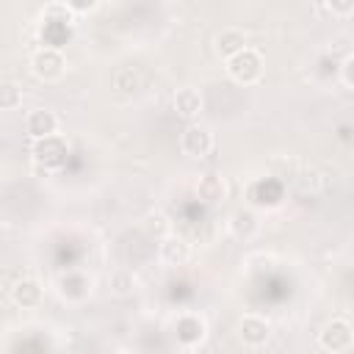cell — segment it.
Here are the masks:
<instances>
[{
    "mask_svg": "<svg viewBox=\"0 0 354 354\" xmlns=\"http://www.w3.org/2000/svg\"><path fill=\"white\" fill-rule=\"evenodd\" d=\"M41 36H44V47H55V50H61V47L66 44V39H69V17H61L58 22L44 19V30H41Z\"/></svg>",
    "mask_w": 354,
    "mask_h": 354,
    "instance_id": "9a60e30c",
    "label": "cell"
},
{
    "mask_svg": "<svg viewBox=\"0 0 354 354\" xmlns=\"http://www.w3.org/2000/svg\"><path fill=\"white\" fill-rule=\"evenodd\" d=\"M224 66H227V75H230L235 83H241V86H252V83H257L260 75H263V58H260V53L252 50L249 44H246L243 50H238L235 55L224 58Z\"/></svg>",
    "mask_w": 354,
    "mask_h": 354,
    "instance_id": "6da1fadb",
    "label": "cell"
},
{
    "mask_svg": "<svg viewBox=\"0 0 354 354\" xmlns=\"http://www.w3.org/2000/svg\"><path fill=\"white\" fill-rule=\"evenodd\" d=\"M243 47H246V36L241 30H235V28H227V30H221L216 36V53L221 58H230V55H235Z\"/></svg>",
    "mask_w": 354,
    "mask_h": 354,
    "instance_id": "2e32d148",
    "label": "cell"
},
{
    "mask_svg": "<svg viewBox=\"0 0 354 354\" xmlns=\"http://www.w3.org/2000/svg\"><path fill=\"white\" fill-rule=\"evenodd\" d=\"M180 147H183V152L191 155V158H207L210 149H213V133H210L205 124L191 122V124L183 130V136H180Z\"/></svg>",
    "mask_w": 354,
    "mask_h": 354,
    "instance_id": "5b68a950",
    "label": "cell"
},
{
    "mask_svg": "<svg viewBox=\"0 0 354 354\" xmlns=\"http://www.w3.org/2000/svg\"><path fill=\"white\" fill-rule=\"evenodd\" d=\"M30 155H33V163L44 171H53V169H61L66 163V155H69V144L64 136L53 133V136H44V138H33V147H30Z\"/></svg>",
    "mask_w": 354,
    "mask_h": 354,
    "instance_id": "7a4b0ae2",
    "label": "cell"
},
{
    "mask_svg": "<svg viewBox=\"0 0 354 354\" xmlns=\"http://www.w3.org/2000/svg\"><path fill=\"white\" fill-rule=\"evenodd\" d=\"M340 77H343V86L346 88H354V58L346 55L343 64H340Z\"/></svg>",
    "mask_w": 354,
    "mask_h": 354,
    "instance_id": "44dd1931",
    "label": "cell"
},
{
    "mask_svg": "<svg viewBox=\"0 0 354 354\" xmlns=\"http://www.w3.org/2000/svg\"><path fill=\"white\" fill-rule=\"evenodd\" d=\"M58 293L66 299V301H83L88 293H91V279L80 271H69L58 279Z\"/></svg>",
    "mask_w": 354,
    "mask_h": 354,
    "instance_id": "7c38bea8",
    "label": "cell"
},
{
    "mask_svg": "<svg viewBox=\"0 0 354 354\" xmlns=\"http://www.w3.org/2000/svg\"><path fill=\"white\" fill-rule=\"evenodd\" d=\"M113 88H119V91H136L138 88V75L130 66L116 69L113 72Z\"/></svg>",
    "mask_w": 354,
    "mask_h": 354,
    "instance_id": "d6986e66",
    "label": "cell"
},
{
    "mask_svg": "<svg viewBox=\"0 0 354 354\" xmlns=\"http://www.w3.org/2000/svg\"><path fill=\"white\" fill-rule=\"evenodd\" d=\"M64 69H66L64 53L55 50V47H41V50H36V53L30 55V72H33L39 80H44V83L58 80V77L64 75Z\"/></svg>",
    "mask_w": 354,
    "mask_h": 354,
    "instance_id": "277c9868",
    "label": "cell"
},
{
    "mask_svg": "<svg viewBox=\"0 0 354 354\" xmlns=\"http://www.w3.org/2000/svg\"><path fill=\"white\" fill-rule=\"evenodd\" d=\"M205 332H207L205 318L196 315V313H183V315L177 318V324H174V335H177V343H180L183 348L199 346V343L205 340Z\"/></svg>",
    "mask_w": 354,
    "mask_h": 354,
    "instance_id": "8992f818",
    "label": "cell"
},
{
    "mask_svg": "<svg viewBox=\"0 0 354 354\" xmlns=\"http://www.w3.org/2000/svg\"><path fill=\"white\" fill-rule=\"evenodd\" d=\"M22 105V88L11 80H0V111H17Z\"/></svg>",
    "mask_w": 354,
    "mask_h": 354,
    "instance_id": "e0dca14e",
    "label": "cell"
},
{
    "mask_svg": "<svg viewBox=\"0 0 354 354\" xmlns=\"http://www.w3.org/2000/svg\"><path fill=\"white\" fill-rule=\"evenodd\" d=\"M111 290H113L116 296H130V293L136 290V277H133L130 271H124V268L113 271V274H111Z\"/></svg>",
    "mask_w": 354,
    "mask_h": 354,
    "instance_id": "ac0fdd59",
    "label": "cell"
},
{
    "mask_svg": "<svg viewBox=\"0 0 354 354\" xmlns=\"http://www.w3.org/2000/svg\"><path fill=\"white\" fill-rule=\"evenodd\" d=\"M238 337L243 340V346L260 348V346H266L268 337H271V324H268L263 315L249 313V315H243L241 324H238Z\"/></svg>",
    "mask_w": 354,
    "mask_h": 354,
    "instance_id": "52a82bcc",
    "label": "cell"
},
{
    "mask_svg": "<svg viewBox=\"0 0 354 354\" xmlns=\"http://www.w3.org/2000/svg\"><path fill=\"white\" fill-rule=\"evenodd\" d=\"M196 196H199V202H205V205H218V202H224V199H227V183H224V177L216 174V171L202 174L199 183H196Z\"/></svg>",
    "mask_w": 354,
    "mask_h": 354,
    "instance_id": "8fae6325",
    "label": "cell"
},
{
    "mask_svg": "<svg viewBox=\"0 0 354 354\" xmlns=\"http://www.w3.org/2000/svg\"><path fill=\"white\" fill-rule=\"evenodd\" d=\"M230 232L238 238V241H249L257 230H260V221H257V213L254 210H249V207H241V210H235L232 216H230Z\"/></svg>",
    "mask_w": 354,
    "mask_h": 354,
    "instance_id": "4fadbf2b",
    "label": "cell"
},
{
    "mask_svg": "<svg viewBox=\"0 0 354 354\" xmlns=\"http://www.w3.org/2000/svg\"><path fill=\"white\" fill-rule=\"evenodd\" d=\"M41 299H44V290H41V285H39L36 279H30V277L17 279L14 288H11V301H14L17 307H22V310L39 307Z\"/></svg>",
    "mask_w": 354,
    "mask_h": 354,
    "instance_id": "30bf717a",
    "label": "cell"
},
{
    "mask_svg": "<svg viewBox=\"0 0 354 354\" xmlns=\"http://www.w3.org/2000/svg\"><path fill=\"white\" fill-rule=\"evenodd\" d=\"M318 346H321L324 351H332V354L348 351V348L354 346V329H351V324H348L346 318H332V321L321 329Z\"/></svg>",
    "mask_w": 354,
    "mask_h": 354,
    "instance_id": "3957f363",
    "label": "cell"
},
{
    "mask_svg": "<svg viewBox=\"0 0 354 354\" xmlns=\"http://www.w3.org/2000/svg\"><path fill=\"white\" fill-rule=\"evenodd\" d=\"M188 254H191V246H188V241L185 238H180V235H166L160 243H158V257H160V263L163 266H183L185 260H188Z\"/></svg>",
    "mask_w": 354,
    "mask_h": 354,
    "instance_id": "9c48e42d",
    "label": "cell"
},
{
    "mask_svg": "<svg viewBox=\"0 0 354 354\" xmlns=\"http://www.w3.org/2000/svg\"><path fill=\"white\" fill-rule=\"evenodd\" d=\"M326 8L335 17H348L354 11V0H326Z\"/></svg>",
    "mask_w": 354,
    "mask_h": 354,
    "instance_id": "ffe728a7",
    "label": "cell"
},
{
    "mask_svg": "<svg viewBox=\"0 0 354 354\" xmlns=\"http://www.w3.org/2000/svg\"><path fill=\"white\" fill-rule=\"evenodd\" d=\"M25 133H28L30 138L53 136V133H58V116H55L50 108H33V111L25 116Z\"/></svg>",
    "mask_w": 354,
    "mask_h": 354,
    "instance_id": "ba28073f",
    "label": "cell"
},
{
    "mask_svg": "<svg viewBox=\"0 0 354 354\" xmlns=\"http://www.w3.org/2000/svg\"><path fill=\"white\" fill-rule=\"evenodd\" d=\"M97 3H100V0H66V6H69L72 11H77V14H88V11H94Z\"/></svg>",
    "mask_w": 354,
    "mask_h": 354,
    "instance_id": "7402d4cb",
    "label": "cell"
},
{
    "mask_svg": "<svg viewBox=\"0 0 354 354\" xmlns=\"http://www.w3.org/2000/svg\"><path fill=\"white\" fill-rule=\"evenodd\" d=\"M174 111L183 119H196L202 111V94L194 86H183L174 91Z\"/></svg>",
    "mask_w": 354,
    "mask_h": 354,
    "instance_id": "5bb4252c",
    "label": "cell"
}]
</instances>
